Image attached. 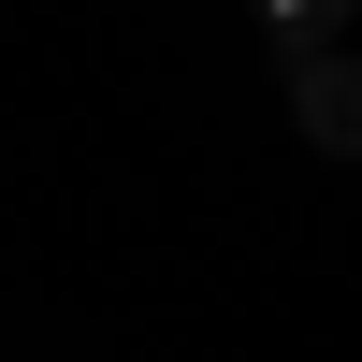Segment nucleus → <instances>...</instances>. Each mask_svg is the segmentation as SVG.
I'll list each match as a JSON object with an SVG mask.
<instances>
[{"label": "nucleus", "instance_id": "f257e3e1", "mask_svg": "<svg viewBox=\"0 0 362 362\" xmlns=\"http://www.w3.org/2000/svg\"><path fill=\"white\" fill-rule=\"evenodd\" d=\"M290 116H305L319 160H348V145H362V73H348L334 29H319V44H290Z\"/></svg>", "mask_w": 362, "mask_h": 362}, {"label": "nucleus", "instance_id": "f03ea898", "mask_svg": "<svg viewBox=\"0 0 362 362\" xmlns=\"http://www.w3.org/2000/svg\"><path fill=\"white\" fill-rule=\"evenodd\" d=\"M261 29H276V44H319V29H348V0H247Z\"/></svg>", "mask_w": 362, "mask_h": 362}]
</instances>
